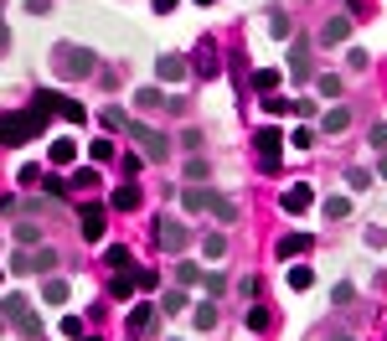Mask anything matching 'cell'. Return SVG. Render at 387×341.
<instances>
[{
	"label": "cell",
	"mask_w": 387,
	"mask_h": 341,
	"mask_svg": "<svg viewBox=\"0 0 387 341\" xmlns=\"http://www.w3.org/2000/svg\"><path fill=\"white\" fill-rule=\"evenodd\" d=\"M191 321H196V331H212V326H217V305H212V300H207V305H196Z\"/></svg>",
	"instance_id": "cell-28"
},
{
	"label": "cell",
	"mask_w": 387,
	"mask_h": 341,
	"mask_svg": "<svg viewBox=\"0 0 387 341\" xmlns=\"http://www.w3.org/2000/svg\"><path fill=\"white\" fill-rule=\"evenodd\" d=\"M140 161H145V155H135V150H129L124 161H119V166H124V181H135V176H140Z\"/></svg>",
	"instance_id": "cell-40"
},
{
	"label": "cell",
	"mask_w": 387,
	"mask_h": 341,
	"mask_svg": "<svg viewBox=\"0 0 387 341\" xmlns=\"http://www.w3.org/2000/svg\"><path fill=\"white\" fill-rule=\"evenodd\" d=\"M346 124H351V109H346V103H336V109H326V119H320V129H330V135H341Z\"/></svg>",
	"instance_id": "cell-21"
},
{
	"label": "cell",
	"mask_w": 387,
	"mask_h": 341,
	"mask_svg": "<svg viewBox=\"0 0 387 341\" xmlns=\"http://www.w3.org/2000/svg\"><path fill=\"white\" fill-rule=\"evenodd\" d=\"M372 150H387V124H377V129H372Z\"/></svg>",
	"instance_id": "cell-50"
},
{
	"label": "cell",
	"mask_w": 387,
	"mask_h": 341,
	"mask_svg": "<svg viewBox=\"0 0 387 341\" xmlns=\"http://www.w3.org/2000/svg\"><path fill=\"white\" fill-rule=\"evenodd\" d=\"M289 109H295V103H289L284 94H263V114H274V119H279V114H289Z\"/></svg>",
	"instance_id": "cell-31"
},
{
	"label": "cell",
	"mask_w": 387,
	"mask_h": 341,
	"mask_svg": "<svg viewBox=\"0 0 387 341\" xmlns=\"http://www.w3.org/2000/svg\"><path fill=\"white\" fill-rule=\"evenodd\" d=\"M202 248H207V259H212V264H217V259H228V238H222V233H207Z\"/></svg>",
	"instance_id": "cell-27"
},
{
	"label": "cell",
	"mask_w": 387,
	"mask_h": 341,
	"mask_svg": "<svg viewBox=\"0 0 387 341\" xmlns=\"http://www.w3.org/2000/svg\"><path fill=\"white\" fill-rule=\"evenodd\" d=\"M83 341H98V336H83Z\"/></svg>",
	"instance_id": "cell-57"
},
{
	"label": "cell",
	"mask_w": 387,
	"mask_h": 341,
	"mask_svg": "<svg viewBox=\"0 0 387 341\" xmlns=\"http://www.w3.org/2000/svg\"><path fill=\"white\" fill-rule=\"evenodd\" d=\"M279 83H284V73H274V68H258V73H253V88H258V94H274Z\"/></svg>",
	"instance_id": "cell-23"
},
{
	"label": "cell",
	"mask_w": 387,
	"mask_h": 341,
	"mask_svg": "<svg viewBox=\"0 0 387 341\" xmlns=\"http://www.w3.org/2000/svg\"><path fill=\"white\" fill-rule=\"evenodd\" d=\"M330 341H351V336H346V331H330Z\"/></svg>",
	"instance_id": "cell-54"
},
{
	"label": "cell",
	"mask_w": 387,
	"mask_h": 341,
	"mask_svg": "<svg viewBox=\"0 0 387 341\" xmlns=\"http://www.w3.org/2000/svg\"><path fill=\"white\" fill-rule=\"evenodd\" d=\"M289 140H295L300 150H310V145H315V129H289Z\"/></svg>",
	"instance_id": "cell-42"
},
{
	"label": "cell",
	"mask_w": 387,
	"mask_h": 341,
	"mask_svg": "<svg viewBox=\"0 0 387 341\" xmlns=\"http://www.w3.org/2000/svg\"><path fill=\"white\" fill-rule=\"evenodd\" d=\"M346 68H351V73H367V52H362V47H351V57H346Z\"/></svg>",
	"instance_id": "cell-44"
},
{
	"label": "cell",
	"mask_w": 387,
	"mask_h": 341,
	"mask_svg": "<svg viewBox=\"0 0 387 341\" xmlns=\"http://www.w3.org/2000/svg\"><path fill=\"white\" fill-rule=\"evenodd\" d=\"M16 238H21L26 248H36V243H42V233H36V222H16Z\"/></svg>",
	"instance_id": "cell-36"
},
{
	"label": "cell",
	"mask_w": 387,
	"mask_h": 341,
	"mask_svg": "<svg viewBox=\"0 0 387 341\" xmlns=\"http://www.w3.org/2000/svg\"><path fill=\"white\" fill-rule=\"evenodd\" d=\"M109 207H114V212H135V207H140V187H135V181H119V187L109 191Z\"/></svg>",
	"instance_id": "cell-13"
},
{
	"label": "cell",
	"mask_w": 387,
	"mask_h": 341,
	"mask_svg": "<svg viewBox=\"0 0 387 341\" xmlns=\"http://www.w3.org/2000/svg\"><path fill=\"white\" fill-rule=\"evenodd\" d=\"M155 243L166 248V254H186L191 233H186V222H181V217H155Z\"/></svg>",
	"instance_id": "cell-6"
},
{
	"label": "cell",
	"mask_w": 387,
	"mask_h": 341,
	"mask_svg": "<svg viewBox=\"0 0 387 341\" xmlns=\"http://www.w3.org/2000/svg\"><path fill=\"white\" fill-rule=\"evenodd\" d=\"M202 284H207V295H228V280H222V274H202Z\"/></svg>",
	"instance_id": "cell-39"
},
{
	"label": "cell",
	"mask_w": 387,
	"mask_h": 341,
	"mask_svg": "<svg viewBox=\"0 0 387 341\" xmlns=\"http://www.w3.org/2000/svg\"><path fill=\"white\" fill-rule=\"evenodd\" d=\"M202 181H207V161L191 155V161H186V187H202Z\"/></svg>",
	"instance_id": "cell-33"
},
{
	"label": "cell",
	"mask_w": 387,
	"mask_h": 341,
	"mask_svg": "<svg viewBox=\"0 0 387 341\" xmlns=\"http://www.w3.org/2000/svg\"><path fill=\"white\" fill-rule=\"evenodd\" d=\"M181 207H186V212H212L217 222H238V217H243L233 196H222V191H212V187H186L181 191Z\"/></svg>",
	"instance_id": "cell-2"
},
{
	"label": "cell",
	"mask_w": 387,
	"mask_h": 341,
	"mask_svg": "<svg viewBox=\"0 0 387 341\" xmlns=\"http://www.w3.org/2000/svg\"><path fill=\"white\" fill-rule=\"evenodd\" d=\"M269 305H248V316H243V326H248V331H269Z\"/></svg>",
	"instance_id": "cell-25"
},
{
	"label": "cell",
	"mask_w": 387,
	"mask_h": 341,
	"mask_svg": "<svg viewBox=\"0 0 387 341\" xmlns=\"http://www.w3.org/2000/svg\"><path fill=\"white\" fill-rule=\"evenodd\" d=\"M135 290H140V284H135V269H124V274H114V280H109V295H114V300H135Z\"/></svg>",
	"instance_id": "cell-20"
},
{
	"label": "cell",
	"mask_w": 387,
	"mask_h": 341,
	"mask_svg": "<svg viewBox=\"0 0 387 341\" xmlns=\"http://www.w3.org/2000/svg\"><path fill=\"white\" fill-rule=\"evenodd\" d=\"M57 269V254L52 248H21L16 259H10V274H52Z\"/></svg>",
	"instance_id": "cell-7"
},
{
	"label": "cell",
	"mask_w": 387,
	"mask_h": 341,
	"mask_svg": "<svg viewBox=\"0 0 387 341\" xmlns=\"http://www.w3.org/2000/svg\"><path fill=\"white\" fill-rule=\"evenodd\" d=\"M103 259H109V269H114V274L135 269V259H129V248H124V243H114V248H109V254H103Z\"/></svg>",
	"instance_id": "cell-26"
},
{
	"label": "cell",
	"mask_w": 387,
	"mask_h": 341,
	"mask_svg": "<svg viewBox=\"0 0 387 341\" xmlns=\"http://www.w3.org/2000/svg\"><path fill=\"white\" fill-rule=\"evenodd\" d=\"M78 228H83V238H88V243H98V238H103V228H109V207L83 202V212H78Z\"/></svg>",
	"instance_id": "cell-9"
},
{
	"label": "cell",
	"mask_w": 387,
	"mask_h": 341,
	"mask_svg": "<svg viewBox=\"0 0 387 341\" xmlns=\"http://www.w3.org/2000/svg\"><path fill=\"white\" fill-rule=\"evenodd\" d=\"M73 187L78 191H93V187H98V170H73Z\"/></svg>",
	"instance_id": "cell-38"
},
{
	"label": "cell",
	"mask_w": 387,
	"mask_h": 341,
	"mask_svg": "<svg viewBox=\"0 0 387 341\" xmlns=\"http://www.w3.org/2000/svg\"><path fill=\"white\" fill-rule=\"evenodd\" d=\"M166 310H170V316H181V310H186V295L170 290V295H166Z\"/></svg>",
	"instance_id": "cell-48"
},
{
	"label": "cell",
	"mask_w": 387,
	"mask_h": 341,
	"mask_svg": "<svg viewBox=\"0 0 387 341\" xmlns=\"http://www.w3.org/2000/svg\"><path fill=\"white\" fill-rule=\"evenodd\" d=\"M326 217H330V222L351 217V202H346V196H330V202H326Z\"/></svg>",
	"instance_id": "cell-34"
},
{
	"label": "cell",
	"mask_w": 387,
	"mask_h": 341,
	"mask_svg": "<svg viewBox=\"0 0 387 341\" xmlns=\"http://www.w3.org/2000/svg\"><path fill=\"white\" fill-rule=\"evenodd\" d=\"M196 6H212V0H196Z\"/></svg>",
	"instance_id": "cell-56"
},
{
	"label": "cell",
	"mask_w": 387,
	"mask_h": 341,
	"mask_svg": "<svg viewBox=\"0 0 387 341\" xmlns=\"http://www.w3.org/2000/svg\"><path fill=\"white\" fill-rule=\"evenodd\" d=\"M315 284V269L310 264H289V290H310Z\"/></svg>",
	"instance_id": "cell-24"
},
{
	"label": "cell",
	"mask_w": 387,
	"mask_h": 341,
	"mask_svg": "<svg viewBox=\"0 0 387 341\" xmlns=\"http://www.w3.org/2000/svg\"><path fill=\"white\" fill-rule=\"evenodd\" d=\"M346 181H351V191H367V187H372V170H351Z\"/></svg>",
	"instance_id": "cell-45"
},
{
	"label": "cell",
	"mask_w": 387,
	"mask_h": 341,
	"mask_svg": "<svg viewBox=\"0 0 387 341\" xmlns=\"http://www.w3.org/2000/svg\"><path fill=\"white\" fill-rule=\"evenodd\" d=\"M26 10H31V16H47V10H52V0H31Z\"/></svg>",
	"instance_id": "cell-52"
},
{
	"label": "cell",
	"mask_w": 387,
	"mask_h": 341,
	"mask_svg": "<svg viewBox=\"0 0 387 341\" xmlns=\"http://www.w3.org/2000/svg\"><path fill=\"white\" fill-rule=\"evenodd\" d=\"M88 161L109 166V161H114V140H93V145H88Z\"/></svg>",
	"instance_id": "cell-30"
},
{
	"label": "cell",
	"mask_w": 387,
	"mask_h": 341,
	"mask_svg": "<svg viewBox=\"0 0 387 341\" xmlns=\"http://www.w3.org/2000/svg\"><path fill=\"white\" fill-rule=\"evenodd\" d=\"M124 135L140 145L145 161H166V155H170V135H166V129H155V124H145V119H129Z\"/></svg>",
	"instance_id": "cell-5"
},
{
	"label": "cell",
	"mask_w": 387,
	"mask_h": 341,
	"mask_svg": "<svg viewBox=\"0 0 387 341\" xmlns=\"http://www.w3.org/2000/svg\"><path fill=\"white\" fill-rule=\"evenodd\" d=\"M176 280H181V284H202V269H196L191 259H181V264H176Z\"/></svg>",
	"instance_id": "cell-35"
},
{
	"label": "cell",
	"mask_w": 387,
	"mask_h": 341,
	"mask_svg": "<svg viewBox=\"0 0 387 341\" xmlns=\"http://www.w3.org/2000/svg\"><path fill=\"white\" fill-rule=\"evenodd\" d=\"M10 52V31H6V21H0V57Z\"/></svg>",
	"instance_id": "cell-53"
},
{
	"label": "cell",
	"mask_w": 387,
	"mask_h": 341,
	"mask_svg": "<svg viewBox=\"0 0 387 341\" xmlns=\"http://www.w3.org/2000/svg\"><path fill=\"white\" fill-rule=\"evenodd\" d=\"M68 295H73L68 280H47V284H42V300H47V305H68Z\"/></svg>",
	"instance_id": "cell-22"
},
{
	"label": "cell",
	"mask_w": 387,
	"mask_h": 341,
	"mask_svg": "<svg viewBox=\"0 0 387 341\" xmlns=\"http://www.w3.org/2000/svg\"><path fill=\"white\" fill-rule=\"evenodd\" d=\"M269 36H279V42L289 36V16H284V10H274V16H269Z\"/></svg>",
	"instance_id": "cell-37"
},
{
	"label": "cell",
	"mask_w": 387,
	"mask_h": 341,
	"mask_svg": "<svg viewBox=\"0 0 387 341\" xmlns=\"http://www.w3.org/2000/svg\"><path fill=\"white\" fill-rule=\"evenodd\" d=\"M176 6H181V0H155L150 10H155V16H170V10H176Z\"/></svg>",
	"instance_id": "cell-51"
},
{
	"label": "cell",
	"mask_w": 387,
	"mask_h": 341,
	"mask_svg": "<svg viewBox=\"0 0 387 341\" xmlns=\"http://www.w3.org/2000/svg\"><path fill=\"white\" fill-rule=\"evenodd\" d=\"M310 202H315V191L305 187V181H295V187L284 191V202H279V207H284V212H310Z\"/></svg>",
	"instance_id": "cell-14"
},
{
	"label": "cell",
	"mask_w": 387,
	"mask_h": 341,
	"mask_svg": "<svg viewBox=\"0 0 387 341\" xmlns=\"http://www.w3.org/2000/svg\"><path fill=\"white\" fill-rule=\"evenodd\" d=\"M186 68H191V62H186L181 52H160V57H155V73L166 78V83H181V78H186Z\"/></svg>",
	"instance_id": "cell-11"
},
{
	"label": "cell",
	"mask_w": 387,
	"mask_h": 341,
	"mask_svg": "<svg viewBox=\"0 0 387 341\" xmlns=\"http://www.w3.org/2000/svg\"><path fill=\"white\" fill-rule=\"evenodd\" d=\"M62 336H73V341H83V321H78V316H62Z\"/></svg>",
	"instance_id": "cell-41"
},
{
	"label": "cell",
	"mask_w": 387,
	"mask_h": 341,
	"mask_svg": "<svg viewBox=\"0 0 387 341\" xmlns=\"http://www.w3.org/2000/svg\"><path fill=\"white\" fill-rule=\"evenodd\" d=\"M346 36H351V16H330L326 26H320V42H346Z\"/></svg>",
	"instance_id": "cell-16"
},
{
	"label": "cell",
	"mask_w": 387,
	"mask_h": 341,
	"mask_svg": "<svg viewBox=\"0 0 387 341\" xmlns=\"http://www.w3.org/2000/svg\"><path fill=\"white\" fill-rule=\"evenodd\" d=\"M150 326H155V305L145 300V305H135V310H129V336H145Z\"/></svg>",
	"instance_id": "cell-18"
},
{
	"label": "cell",
	"mask_w": 387,
	"mask_h": 341,
	"mask_svg": "<svg viewBox=\"0 0 387 341\" xmlns=\"http://www.w3.org/2000/svg\"><path fill=\"white\" fill-rule=\"evenodd\" d=\"M330 300H336V305H351L356 290H351V284H336V295H330Z\"/></svg>",
	"instance_id": "cell-47"
},
{
	"label": "cell",
	"mask_w": 387,
	"mask_h": 341,
	"mask_svg": "<svg viewBox=\"0 0 387 341\" xmlns=\"http://www.w3.org/2000/svg\"><path fill=\"white\" fill-rule=\"evenodd\" d=\"M315 88H320V99H341V78H336V73L315 78Z\"/></svg>",
	"instance_id": "cell-32"
},
{
	"label": "cell",
	"mask_w": 387,
	"mask_h": 341,
	"mask_svg": "<svg viewBox=\"0 0 387 341\" xmlns=\"http://www.w3.org/2000/svg\"><path fill=\"white\" fill-rule=\"evenodd\" d=\"M258 145V170H279V145H284V129H258L253 135Z\"/></svg>",
	"instance_id": "cell-8"
},
{
	"label": "cell",
	"mask_w": 387,
	"mask_h": 341,
	"mask_svg": "<svg viewBox=\"0 0 387 341\" xmlns=\"http://www.w3.org/2000/svg\"><path fill=\"white\" fill-rule=\"evenodd\" d=\"M191 68L202 73V78H217L222 73V57H217V42H196V52H191Z\"/></svg>",
	"instance_id": "cell-10"
},
{
	"label": "cell",
	"mask_w": 387,
	"mask_h": 341,
	"mask_svg": "<svg viewBox=\"0 0 387 341\" xmlns=\"http://www.w3.org/2000/svg\"><path fill=\"white\" fill-rule=\"evenodd\" d=\"M135 284L140 290H155V269H135Z\"/></svg>",
	"instance_id": "cell-46"
},
{
	"label": "cell",
	"mask_w": 387,
	"mask_h": 341,
	"mask_svg": "<svg viewBox=\"0 0 387 341\" xmlns=\"http://www.w3.org/2000/svg\"><path fill=\"white\" fill-rule=\"evenodd\" d=\"M42 129H47V119H42V114H31V109H26V114H0V145L16 150L31 135H42Z\"/></svg>",
	"instance_id": "cell-4"
},
{
	"label": "cell",
	"mask_w": 387,
	"mask_h": 341,
	"mask_svg": "<svg viewBox=\"0 0 387 341\" xmlns=\"http://www.w3.org/2000/svg\"><path fill=\"white\" fill-rule=\"evenodd\" d=\"M0 321H10L21 336H36V341L47 336V331H42V316H36V305H31L26 295H6V300H0Z\"/></svg>",
	"instance_id": "cell-3"
},
{
	"label": "cell",
	"mask_w": 387,
	"mask_h": 341,
	"mask_svg": "<svg viewBox=\"0 0 387 341\" xmlns=\"http://www.w3.org/2000/svg\"><path fill=\"white\" fill-rule=\"evenodd\" d=\"M52 114H57V119H68V124H88V109L78 99H62L57 88H52Z\"/></svg>",
	"instance_id": "cell-12"
},
{
	"label": "cell",
	"mask_w": 387,
	"mask_h": 341,
	"mask_svg": "<svg viewBox=\"0 0 387 341\" xmlns=\"http://www.w3.org/2000/svg\"><path fill=\"white\" fill-rule=\"evenodd\" d=\"M93 68H98V57H93L88 47H78V42H57L52 47V73H57L62 83H83Z\"/></svg>",
	"instance_id": "cell-1"
},
{
	"label": "cell",
	"mask_w": 387,
	"mask_h": 341,
	"mask_svg": "<svg viewBox=\"0 0 387 341\" xmlns=\"http://www.w3.org/2000/svg\"><path fill=\"white\" fill-rule=\"evenodd\" d=\"M135 103H140V109H155L160 94H155V88H140V99H135Z\"/></svg>",
	"instance_id": "cell-49"
},
{
	"label": "cell",
	"mask_w": 387,
	"mask_h": 341,
	"mask_svg": "<svg viewBox=\"0 0 387 341\" xmlns=\"http://www.w3.org/2000/svg\"><path fill=\"white\" fill-rule=\"evenodd\" d=\"M310 68H315V62H310V47L295 42V47H289V78L300 83V78H310Z\"/></svg>",
	"instance_id": "cell-15"
},
{
	"label": "cell",
	"mask_w": 387,
	"mask_h": 341,
	"mask_svg": "<svg viewBox=\"0 0 387 341\" xmlns=\"http://www.w3.org/2000/svg\"><path fill=\"white\" fill-rule=\"evenodd\" d=\"M47 161H52V166H73V161H78V140H52Z\"/></svg>",
	"instance_id": "cell-19"
},
{
	"label": "cell",
	"mask_w": 387,
	"mask_h": 341,
	"mask_svg": "<svg viewBox=\"0 0 387 341\" xmlns=\"http://www.w3.org/2000/svg\"><path fill=\"white\" fill-rule=\"evenodd\" d=\"M42 176H47L42 166H21V187H36V181H42Z\"/></svg>",
	"instance_id": "cell-43"
},
{
	"label": "cell",
	"mask_w": 387,
	"mask_h": 341,
	"mask_svg": "<svg viewBox=\"0 0 387 341\" xmlns=\"http://www.w3.org/2000/svg\"><path fill=\"white\" fill-rule=\"evenodd\" d=\"M98 124H103V129H124L129 119H124V109H119V103H109V109H98Z\"/></svg>",
	"instance_id": "cell-29"
},
{
	"label": "cell",
	"mask_w": 387,
	"mask_h": 341,
	"mask_svg": "<svg viewBox=\"0 0 387 341\" xmlns=\"http://www.w3.org/2000/svg\"><path fill=\"white\" fill-rule=\"evenodd\" d=\"M300 254H310V238H305V233H284V238H279V259H300Z\"/></svg>",
	"instance_id": "cell-17"
},
{
	"label": "cell",
	"mask_w": 387,
	"mask_h": 341,
	"mask_svg": "<svg viewBox=\"0 0 387 341\" xmlns=\"http://www.w3.org/2000/svg\"><path fill=\"white\" fill-rule=\"evenodd\" d=\"M377 170H382V176H387V155H382V166H377Z\"/></svg>",
	"instance_id": "cell-55"
}]
</instances>
